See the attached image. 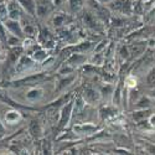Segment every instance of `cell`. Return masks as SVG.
Returning a JSON list of instances; mask_svg holds the SVG:
<instances>
[{
	"label": "cell",
	"instance_id": "obj_1",
	"mask_svg": "<svg viewBox=\"0 0 155 155\" xmlns=\"http://www.w3.org/2000/svg\"><path fill=\"white\" fill-rule=\"evenodd\" d=\"M0 2H2V0H0Z\"/></svg>",
	"mask_w": 155,
	"mask_h": 155
}]
</instances>
